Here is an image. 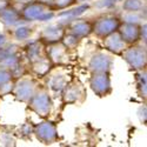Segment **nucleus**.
Listing matches in <instances>:
<instances>
[{
	"label": "nucleus",
	"mask_w": 147,
	"mask_h": 147,
	"mask_svg": "<svg viewBox=\"0 0 147 147\" xmlns=\"http://www.w3.org/2000/svg\"><path fill=\"white\" fill-rule=\"evenodd\" d=\"M27 108L39 117H48L53 108L51 93L46 87H38L33 96L27 101Z\"/></svg>",
	"instance_id": "f257e3e1"
},
{
	"label": "nucleus",
	"mask_w": 147,
	"mask_h": 147,
	"mask_svg": "<svg viewBox=\"0 0 147 147\" xmlns=\"http://www.w3.org/2000/svg\"><path fill=\"white\" fill-rule=\"evenodd\" d=\"M20 14H21L22 21H26V22L48 21L55 17L54 11L51 7L45 6L38 1H35V0L24 5L20 9Z\"/></svg>",
	"instance_id": "f03ea898"
},
{
	"label": "nucleus",
	"mask_w": 147,
	"mask_h": 147,
	"mask_svg": "<svg viewBox=\"0 0 147 147\" xmlns=\"http://www.w3.org/2000/svg\"><path fill=\"white\" fill-rule=\"evenodd\" d=\"M121 57L134 71L144 69L147 66V51L146 45L144 44L137 42L133 45H128L125 48V51L121 53Z\"/></svg>",
	"instance_id": "7ed1b4c3"
},
{
	"label": "nucleus",
	"mask_w": 147,
	"mask_h": 147,
	"mask_svg": "<svg viewBox=\"0 0 147 147\" xmlns=\"http://www.w3.org/2000/svg\"><path fill=\"white\" fill-rule=\"evenodd\" d=\"M121 19L113 14H104L92 21V33L98 38H105L106 35L118 31Z\"/></svg>",
	"instance_id": "20e7f679"
},
{
	"label": "nucleus",
	"mask_w": 147,
	"mask_h": 147,
	"mask_svg": "<svg viewBox=\"0 0 147 147\" xmlns=\"http://www.w3.org/2000/svg\"><path fill=\"white\" fill-rule=\"evenodd\" d=\"M38 87H39L38 82H36L35 79H33L32 77L22 76L14 80V86H13L12 94L14 95V98L18 101L27 102L33 96V94L35 93Z\"/></svg>",
	"instance_id": "39448f33"
},
{
	"label": "nucleus",
	"mask_w": 147,
	"mask_h": 147,
	"mask_svg": "<svg viewBox=\"0 0 147 147\" xmlns=\"http://www.w3.org/2000/svg\"><path fill=\"white\" fill-rule=\"evenodd\" d=\"M33 136L44 145H52L59 140L58 128L53 121L44 120L33 127Z\"/></svg>",
	"instance_id": "423d86ee"
},
{
	"label": "nucleus",
	"mask_w": 147,
	"mask_h": 147,
	"mask_svg": "<svg viewBox=\"0 0 147 147\" xmlns=\"http://www.w3.org/2000/svg\"><path fill=\"white\" fill-rule=\"evenodd\" d=\"M90 87L92 92L99 98L109 95L113 91L109 73H91Z\"/></svg>",
	"instance_id": "0eeeda50"
},
{
	"label": "nucleus",
	"mask_w": 147,
	"mask_h": 147,
	"mask_svg": "<svg viewBox=\"0 0 147 147\" xmlns=\"http://www.w3.org/2000/svg\"><path fill=\"white\" fill-rule=\"evenodd\" d=\"M114 60L111 54L104 52L94 53L88 61V69L91 73H111Z\"/></svg>",
	"instance_id": "6e6552de"
},
{
	"label": "nucleus",
	"mask_w": 147,
	"mask_h": 147,
	"mask_svg": "<svg viewBox=\"0 0 147 147\" xmlns=\"http://www.w3.org/2000/svg\"><path fill=\"white\" fill-rule=\"evenodd\" d=\"M61 95L64 104H81L86 99V91L81 82L73 80L66 85Z\"/></svg>",
	"instance_id": "1a4fd4ad"
},
{
	"label": "nucleus",
	"mask_w": 147,
	"mask_h": 147,
	"mask_svg": "<svg viewBox=\"0 0 147 147\" xmlns=\"http://www.w3.org/2000/svg\"><path fill=\"white\" fill-rule=\"evenodd\" d=\"M66 33V26L61 22L59 24H52V25L46 26L40 32V41L44 45H51L55 42H60L63 36Z\"/></svg>",
	"instance_id": "9d476101"
},
{
	"label": "nucleus",
	"mask_w": 147,
	"mask_h": 147,
	"mask_svg": "<svg viewBox=\"0 0 147 147\" xmlns=\"http://www.w3.org/2000/svg\"><path fill=\"white\" fill-rule=\"evenodd\" d=\"M48 60L52 63L53 66L55 65H66L68 63V50L63 45V42H55L47 45L45 51Z\"/></svg>",
	"instance_id": "9b49d317"
},
{
	"label": "nucleus",
	"mask_w": 147,
	"mask_h": 147,
	"mask_svg": "<svg viewBox=\"0 0 147 147\" xmlns=\"http://www.w3.org/2000/svg\"><path fill=\"white\" fill-rule=\"evenodd\" d=\"M102 45L106 48V51L109 53L115 54V55H121V53L125 51V48L128 46L124 40H122L121 35L119 34L118 31L106 35L105 38H102Z\"/></svg>",
	"instance_id": "f8f14e48"
},
{
	"label": "nucleus",
	"mask_w": 147,
	"mask_h": 147,
	"mask_svg": "<svg viewBox=\"0 0 147 147\" xmlns=\"http://www.w3.org/2000/svg\"><path fill=\"white\" fill-rule=\"evenodd\" d=\"M139 31H140V25L122 22V21L118 28V32L121 35L122 40L127 45H133V44L139 42Z\"/></svg>",
	"instance_id": "ddd939ff"
},
{
	"label": "nucleus",
	"mask_w": 147,
	"mask_h": 147,
	"mask_svg": "<svg viewBox=\"0 0 147 147\" xmlns=\"http://www.w3.org/2000/svg\"><path fill=\"white\" fill-rule=\"evenodd\" d=\"M46 80V88L54 93V94H61L65 90L66 85L68 84V79L66 74L63 73H54V74H47Z\"/></svg>",
	"instance_id": "4468645a"
},
{
	"label": "nucleus",
	"mask_w": 147,
	"mask_h": 147,
	"mask_svg": "<svg viewBox=\"0 0 147 147\" xmlns=\"http://www.w3.org/2000/svg\"><path fill=\"white\" fill-rule=\"evenodd\" d=\"M22 21L20 9L14 7L13 5L6 6L1 12H0V22L4 24L6 27H13L17 26Z\"/></svg>",
	"instance_id": "2eb2a0df"
},
{
	"label": "nucleus",
	"mask_w": 147,
	"mask_h": 147,
	"mask_svg": "<svg viewBox=\"0 0 147 147\" xmlns=\"http://www.w3.org/2000/svg\"><path fill=\"white\" fill-rule=\"evenodd\" d=\"M69 32L79 38H86L92 34V21L88 20H74L69 21V25L66 26V32Z\"/></svg>",
	"instance_id": "dca6fc26"
},
{
	"label": "nucleus",
	"mask_w": 147,
	"mask_h": 147,
	"mask_svg": "<svg viewBox=\"0 0 147 147\" xmlns=\"http://www.w3.org/2000/svg\"><path fill=\"white\" fill-rule=\"evenodd\" d=\"M24 50H25V57L28 64L34 63L35 60L40 59L46 54L44 51V44L40 40H34L28 42Z\"/></svg>",
	"instance_id": "f3484780"
},
{
	"label": "nucleus",
	"mask_w": 147,
	"mask_h": 147,
	"mask_svg": "<svg viewBox=\"0 0 147 147\" xmlns=\"http://www.w3.org/2000/svg\"><path fill=\"white\" fill-rule=\"evenodd\" d=\"M30 67H31L32 73H33L35 77H38V78H44V77H46L48 73L51 72L53 65H52L51 61L48 60L47 55L45 54V55L41 57L40 59L35 60L34 63L30 64Z\"/></svg>",
	"instance_id": "a211bd4d"
},
{
	"label": "nucleus",
	"mask_w": 147,
	"mask_h": 147,
	"mask_svg": "<svg viewBox=\"0 0 147 147\" xmlns=\"http://www.w3.org/2000/svg\"><path fill=\"white\" fill-rule=\"evenodd\" d=\"M90 8H91V5H90V4L82 3V4H80L79 6H77V7H74V8H71V9H67V8H66L67 11H64V9H63V12H60V13L58 14V17L64 18V20H69V21H72V20L79 18L81 14H84L85 12H86L87 9H90Z\"/></svg>",
	"instance_id": "6ab92c4d"
},
{
	"label": "nucleus",
	"mask_w": 147,
	"mask_h": 147,
	"mask_svg": "<svg viewBox=\"0 0 147 147\" xmlns=\"http://www.w3.org/2000/svg\"><path fill=\"white\" fill-rule=\"evenodd\" d=\"M137 91L141 99L146 100L147 98V78H146V68L137 71Z\"/></svg>",
	"instance_id": "aec40b11"
},
{
	"label": "nucleus",
	"mask_w": 147,
	"mask_h": 147,
	"mask_svg": "<svg viewBox=\"0 0 147 147\" xmlns=\"http://www.w3.org/2000/svg\"><path fill=\"white\" fill-rule=\"evenodd\" d=\"M33 34V27L27 25H17V27L12 32V35L17 41H26Z\"/></svg>",
	"instance_id": "412c9836"
},
{
	"label": "nucleus",
	"mask_w": 147,
	"mask_h": 147,
	"mask_svg": "<svg viewBox=\"0 0 147 147\" xmlns=\"http://www.w3.org/2000/svg\"><path fill=\"white\" fill-rule=\"evenodd\" d=\"M120 19L122 22H129V24L140 25V24H142V20L146 19V16L141 11L140 12H125Z\"/></svg>",
	"instance_id": "4be33fe9"
},
{
	"label": "nucleus",
	"mask_w": 147,
	"mask_h": 147,
	"mask_svg": "<svg viewBox=\"0 0 147 147\" xmlns=\"http://www.w3.org/2000/svg\"><path fill=\"white\" fill-rule=\"evenodd\" d=\"M124 12H140L146 7L145 0H122Z\"/></svg>",
	"instance_id": "5701e85b"
},
{
	"label": "nucleus",
	"mask_w": 147,
	"mask_h": 147,
	"mask_svg": "<svg viewBox=\"0 0 147 147\" xmlns=\"http://www.w3.org/2000/svg\"><path fill=\"white\" fill-rule=\"evenodd\" d=\"M80 41H81V38H79V36L72 34L69 32H66L65 35L63 36V39H61V42H63V45L67 50H74V48H77Z\"/></svg>",
	"instance_id": "b1692460"
},
{
	"label": "nucleus",
	"mask_w": 147,
	"mask_h": 147,
	"mask_svg": "<svg viewBox=\"0 0 147 147\" xmlns=\"http://www.w3.org/2000/svg\"><path fill=\"white\" fill-rule=\"evenodd\" d=\"M19 46L16 44H7L3 47H0V61H3L5 58L19 53Z\"/></svg>",
	"instance_id": "393cba45"
},
{
	"label": "nucleus",
	"mask_w": 147,
	"mask_h": 147,
	"mask_svg": "<svg viewBox=\"0 0 147 147\" xmlns=\"http://www.w3.org/2000/svg\"><path fill=\"white\" fill-rule=\"evenodd\" d=\"M33 125L31 122H24V124L18 128V136L22 140H30L33 136Z\"/></svg>",
	"instance_id": "a878e982"
},
{
	"label": "nucleus",
	"mask_w": 147,
	"mask_h": 147,
	"mask_svg": "<svg viewBox=\"0 0 147 147\" xmlns=\"http://www.w3.org/2000/svg\"><path fill=\"white\" fill-rule=\"evenodd\" d=\"M0 145L1 146H16V137L14 133L11 132H0Z\"/></svg>",
	"instance_id": "bb28decb"
},
{
	"label": "nucleus",
	"mask_w": 147,
	"mask_h": 147,
	"mask_svg": "<svg viewBox=\"0 0 147 147\" xmlns=\"http://www.w3.org/2000/svg\"><path fill=\"white\" fill-rule=\"evenodd\" d=\"M77 4V0H53L52 9L53 11H63L72 7Z\"/></svg>",
	"instance_id": "cd10ccee"
},
{
	"label": "nucleus",
	"mask_w": 147,
	"mask_h": 147,
	"mask_svg": "<svg viewBox=\"0 0 147 147\" xmlns=\"http://www.w3.org/2000/svg\"><path fill=\"white\" fill-rule=\"evenodd\" d=\"M11 80H14V77H13V74H12V72L7 68L0 67V85L8 82Z\"/></svg>",
	"instance_id": "c85d7f7f"
},
{
	"label": "nucleus",
	"mask_w": 147,
	"mask_h": 147,
	"mask_svg": "<svg viewBox=\"0 0 147 147\" xmlns=\"http://www.w3.org/2000/svg\"><path fill=\"white\" fill-rule=\"evenodd\" d=\"M14 80H11L8 82H5L3 85H0V98L12 93V91H13V86H14Z\"/></svg>",
	"instance_id": "c756f323"
},
{
	"label": "nucleus",
	"mask_w": 147,
	"mask_h": 147,
	"mask_svg": "<svg viewBox=\"0 0 147 147\" xmlns=\"http://www.w3.org/2000/svg\"><path fill=\"white\" fill-rule=\"evenodd\" d=\"M119 1H122V0H100V1H98L96 7H99V8H112Z\"/></svg>",
	"instance_id": "7c9ffc66"
},
{
	"label": "nucleus",
	"mask_w": 147,
	"mask_h": 147,
	"mask_svg": "<svg viewBox=\"0 0 147 147\" xmlns=\"http://www.w3.org/2000/svg\"><path fill=\"white\" fill-rule=\"evenodd\" d=\"M139 42L146 45L147 42V25L144 21L142 24H140V31H139Z\"/></svg>",
	"instance_id": "2f4dec72"
},
{
	"label": "nucleus",
	"mask_w": 147,
	"mask_h": 147,
	"mask_svg": "<svg viewBox=\"0 0 147 147\" xmlns=\"http://www.w3.org/2000/svg\"><path fill=\"white\" fill-rule=\"evenodd\" d=\"M146 113H147V108H146V105L141 106L138 111V115H139V120L142 124H146Z\"/></svg>",
	"instance_id": "473e14b6"
},
{
	"label": "nucleus",
	"mask_w": 147,
	"mask_h": 147,
	"mask_svg": "<svg viewBox=\"0 0 147 147\" xmlns=\"http://www.w3.org/2000/svg\"><path fill=\"white\" fill-rule=\"evenodd\" d=\"M8 41V35L6 32H0V47H3L5 45H7Z\"/></svg>",
	"instance_id": "72a5a7b5"
},
{
	"label": "nucleus",
	"mask_w": 147,
	"mask_h": 147,
	"mask_svg": "<svg viewBox=\"0 0 147 147\" xmlns=\"http://www.w3.org/2000/svg\"><path fill=\"white\" fill-rule=\"evenodd\" d=\"M9 1H12L13 4H16V5H21V6H24V5H26V4L31 3V1H33V0H9Z\"/></svg>",
	"instance_id": "f704fd0d"
},
{
	"label": "nucleus",
	"mask_w": 147,
	"mask_h": 147,
	"mask_svg": "<svg viewBox=\"0 0 147 147\" xmlns=\"http://www.w3.org/2000/svg\"><path fill=\"white\" fill-rule=\"evenodd\" d=\"M35 1H38L45 6H48V7H51L52 8V5H53V0H35Z\"/></svg>",
	"instance_id": "c9c22d12"
},
{
	"label": "nucleus",
	"mask_w": 147,
	"mask_h": 147,
	"mask_svg": "<svg viewBox=\"0 0 147 147\" xmlns=\"http://www.w3.org/2000/svg\"><path fill=\"white\" fill-rule=\"evenodd\" d=\"M8 5H9V1H7V0H0V12Z\"/></svg>",
	"instance_id": "e433bc0d"
},
{
	"label": "nucleus",
	"mask_w": 147,
	"mask_h": 147,
	"mask_svg": "<svg viewBox=\"0 0 147 147\" xmlns=\"http://www.w3.org/2000/svg\"><path fill=\"white\" fill-rule=\"evenodd\" d=\"M88 1H91V0H77V3H78V4H82V3H88Z\"/></svg>",
	"instance_id": "4c0bfd02"
},
{
	"label": "nucleus",
	"mask_w": 147,
	"mask_h": 147,
	"mask_svg": "<svg viewBox=\"0 0 147 147\" xmlns=\"http://www.w3.org/2000/svg\"><path fill=\"white\" fill-rule=\"evenodd\" d=\"M7 1H9V0H7Z\"/></svg>",
	"instance_id": "58836bf2"
}]
</instances>
